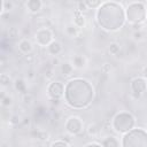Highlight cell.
<instances>
[{
  "label": "cell",
  "mask_w": 147,
  "mask_h": 147,
  "mask_svg": "<svg viewBox=\"0 0 147 147\" xmlns=\"http://www.w3.org/2000/svg\"><path fill=\"white\" fill-rule=\"evenodd\" d=\"M64 101L74 109L88 107L94 99V87L84 78H72L64 85Z\"/></svg>",
  "instance_id": "obj_1"
},
{
  "label": "cell",
  "mask_w": 147,
  "mask_h": 147,
  "mask_svg": "<svg viewBox=\"0 0 147 147\" xmlns=\"http://www.w3.org/2000/svg\"><path fill=\"white\" fill-rule=\"evenodd\" d=\"M95 20L103 30L114 32L119 30L126 22L125 9L115 1H106L96 9Z\"/></svg>",
  "instance_id": "obj_2"
},
{
  "label": "cell",
  "mask_w": 147,
  "mask_h": 147,
  "mask_svg": "<svg viewBox=\"0 0 147 147\" xmlns=\"http://www.w3.org/2000/svg\"><path fill=\"white\" fill-rule=\"evenodd\" d=\"M136 117L129 111H119L111 119V129L121 134H124L136 127Z\"/></svg>",
  "instance_id": "obj_3"
},
{
  "label": "cell",
  "mask_w": 147,
  "mask_h": 147,
  "mask_svg": "<svg viewBox=\"0 0 147 147\" xmlns=\"http://www.w3.org/2000/svg\"><path fill=\"white\" fill-rule=\"evenodd\" d=\"M121 147H147V131L141 127H134L122 134Z\"/></svg>",
  "instance_id": "obj_4"
},
{
  "label": "cell",
  "mask_w": 147,
  "mask_h": 147,
  "mask_svg": "<svg viewBox=\"0 0 147 147\" xmlns=\"http://www.w3.org/2000/svg\"><path fill=\"white\" fill-rule=\"evenodd\" d=\"M125 17L130 24L144 23L146 17V2L133 1L127 5L125 8Z\"/></svg>",
  "instance_id": "obj_5"
},
{
  "label": "cell",
  "mask_w": 147,
  "mask_h": 147,
  "mask_svg": "<svg viewBox=\"0 0 147 147\" xmlns=\"http://www.w3.org/2000/svg\"><path fill=\"white\" fill-rule=\"evenodd\" d=\"M34 40L37 42V45L41 46V47H47L52 41H54V33L49 28H39L36 32H34Z\"/></svg>",
  "instance_id": "obj_6"
},
{
  "label": "cell",
  "mask_w": 147,
  "mask_h": 147,
  "mask_svg": "<svg viewBox=\"0 0 147 147\" xmlns=\"http://www.w3.org/2000/svg\"><path fill=\"white\" fill-rule=\"evenodd\" d=\"M64 129L68 134L70 136H77L84 129L83 119L78 116H70L64 122Z\"/></svg>",
  "instance_id": "obj_7"
},
{
  "label": "cell",
  "mask_w": 147,
  "mask_h": 147,
  "mask_svg": "<svg viewBox=\"0 0 147 147\" xmlns=\"http://www.w3.org/2000/svg\"><path fill=\"white\" fill-rule=\"evenodd\" d=\"M130 90L136 99H139L147 91V80L142 77H134L130 83Z\"/></svg>",
  "instance_id": "obj_8"
},
{
  "label": "cell",
  "mask_w": 147,
  "mask_h": 147,
  "mask_svg": "<svg viewBox=\"0 0 147 147\" xmlns=\"http://www.w3.org/2000/svg\"><path fill=\"white\" fill-rule=\"evenodd\" d=\"M47 95L51 100H60L64 96V84L57 80L51 82L47 85Z\"/></svg>",
  "instance_id": "obj_9"
},
{
  "label": "cell",
  "mask_w": 147,
  "mask_h": 147,
  "mask_svg": "<svg viewBox=\"0 0 147 147\" xmlns=\"http://www.w3.org/2000/svg\"><path fill=\"white\" fill-rule=\"evenodd\" d=\"M17 47H18V51L25 56V55H30L32 52H33V44L31 42L30 39L28 38H22L18 44H17Z\"/></svg>",
  "instance_id": "obj_10"
},
{
  "label": "cell",
  "mask_w": 147,
  "mask_h": 147,
  "mask_svg": "<svg viewBox=\"0 0 147 147\" xmlns=\"http://www.w3.org/2000/svg\"><path fill=\"white\" fill-rule=\"evenodd\" d=\"M44 3L41 0H28L25 2V7L26 9L31 13V14H37L41 10Z\"/></svg>",
  "instance_id": "obj_11"
},
{
  "label": "cell",
  "mask_w": 147,
  "mask_h": 147,
  "mask_svg": "<svg viewBox=\"0 0 147 147\" xmlns=\"http://www.w3.org/2000/svg\"><path fill=\"white\" fill-rule=\"evenodd\" d=\"M46 48H47L48 54H51L53 57L57 56V55H59V54H61V53H62V51H63V46H62V44H61L60 41H57V40L52 41V42H51Z\"/></svg>",
  "instance_id": "obj_12"
},
{
  "label": "cell",
  "mask_w": 147,
  "mask_h": 147,
  "mask_svg": "<svg viewBox=\"0 0 147 147\" xmlns=\"http://www.w3.org/2000/svg\"><path fill=\"white\" fill-rule=\"evenodd\" d=\"M101 145L103 147H121V140L115 136H108L102 139Z\"/></svg>",
  "instance_id": "obj_13"
},
{
  "label": "cell",
  "mask_w": 147,
  "mask_h": 147,
  "mask_svg": "<svg viewBox=\"0 0 147 147\" xmlns=\"http://www.w3.org/2000/svg\"><path fill=\"white\" fill-rule=\"evenodd\" d=\"M86 62H87L86 57L84 55H80V54H76L71 59V64L74 65L75 69H83V68H85Z\"/></svg>",
  "instance_id": "obj_14"
},
{
  "label": "cell",
  "mask_w": 147,
  "mask_h": 147,
  "mask_svg": "<svg viewBox=\"0 0 147 147\" xmlns=\"http://www.w3.org/2000/svg\"><path fill=\"white\" fill-rule=\"evenodd\" d=\"M74 25H76L78 29H83L85 25H86V17L82 14V13H79L77 9H76V11H75V16H74Z\"/></svg>",
  "instance_id": "obj_15"
},
{
  "label": "cell",
  "mask_w": 147,
  "mask_h": 147,
  "mask_svg": "<svg viewBox=\"0 0 147 147\" xmlns=\"http://www.w3.org/2000/svg\"><path fill=\"white\" fill-rule=\"evenodd\" d=\"M74 69L75 68L70 62H63V63L60 64V71L62 74V76H64V77H68V76L72 75Z\"/></svg>",
  "instance_id": "obj_16"
},
{
  "label": "cell",
  "mask_w": 147,
  "mask_h": 147,
  "mask_svg": "<svg viewBox=\"0 0 147 147\" xmlns=\"http://www.w3.org/2000/svg\"><path fill=\"white\" fill-rule=\"evenodd\" d=\"M14 88L21 94H24L28 92L26 91V83L23 78H16L14 80Z\"/></svg>",
  "instance_id": "obj_17"
},
{
  "label": "cell",
  "mask_w": 147,
  "mask_h": 147,
  "mask_svg": "<svg viewBox=\"0 0 147 147\" xmlns=\"http://www.w3.org/2000/svg\"><path fill=\"white\" fill-rule=\"evenodd\" d=\"M32 136H33V138H36L37 140H39L41 142L47 141L49 139V133L46 130H33Z\"/></svg>",
  "instance_id": "obj_18"
},
{
  "label": "cell",
  "mask_w": 147,
  "mask_h": 147,
  "mask_svg": "<svg viewBox=\"0 0 147 147\" xmlns=\"http://www.w3.org/2000/svg\"><path fill=\"white\" fill-rule=\"evenodd\" d=\"M64 31H65V34H67V36L72 37V38H74V37H77V36L79 34V29H78L76 25H74V23L67 24Z\"/></svg>",
  "instance_id": "obj_19"
},
{
  "label": "cell",
  "mask_w": 147,
  "mask_h": 147,
  "mask_svg": "<svg viewBox=\"0 0 147 147\" xmlns=\"http://www.w3.org/2000/svg\"><path fill=\"white\" fill-rule=\"evenodd\" d=\"M99 132H100V130H99L98 125L94 124V123L88 124L87 127H86V133H87V136L91 137V138H96V137L99 136Z\"/></svg>",
  "instance_id": "obj_20"
},
{
  "label": "cell",
  "mask_w": 147,
  "mask_h": 147,
  "mask_svg": "<svg viewBox=\"0 0 147 147\" xmlns=\"http://www.w3.org/2000/svg\"><path fill=\"white\" fill-rule=\"evenodd\" d=\"M13 103H14L13 96L9 94H5V92H2L1 93V106L5 108H9L13 106Z\"/></svg>",
  "instance_id": "obj_21"
},
{
  "label": "cell",
  "mask_w": 147,
  "mask_h": 147,
  "mask_svg": "<svg viewBox=\"0 0 147 147\" xmlns=\"http://www.w3.org/2000/svg\"><path fill=\"white\" fill-rule=\"evenodd\" d=\"M15 3L13 1H8V0H3L1 1V10H0V15H5L6 11H9L11 9H14Z\"/></svg>",
  "instance_id": "obj_22"
},
{
  "label": "cell",
  "mask_w": 147,
  "mask_h": 147,
  "mask_svg": "<svg viewBox=\"0 0 147 147\" xmlns=\"http://www.w3.org/2000/svg\"><path fill=\"white\" fill-rule=\"evenodd\" d=\"M11 84V77L7 72H1L0 74V85L2 87H8Z\"/></svg>",
  "instance_id": "obj_23"
},
{
  "label": "cell",
  "mask_w": 147,
  "mask_h": 147,
  "mask_svg": "<svg viewBox=\"0 0 147 147\" xmlns=\"http://www.w3.org/2000/svg\"><path fill=\"white\" fill-rule=\"evenodd\" d=\"M108 52L111 55H118L119 52H121V45L118 42H116V41L110 42L109 46H108Z\"/></svg>",
  "instance_id": "obj_24"
},
{
  "label": "cell",
  "mask_w": 147,
  "mask_h": 147,
  "mask_svg": "<svg viewBox=\"0 0 147 147\" xmlns=\"http://www.w3.org/2000/svg\"><path fill=\"white\" fill-rule=\"evenodd\" d=\"M22 101H23V103L25 106H31L33 103V101H34V98H33V95L31 93L26 92V93L22 94Z\"/></svg>",
  "instance_id": "obj_25"
},
{
  "label": "cell",
  "mask_w": 147,
  "mask_h": 147,
  "mask_svg": "<svg viewBox=\"0 0 147 147\" xmlns=\"http://www.w3.org/2000/svg\"><path fill=\"white\" fill-rule=\"evenodd\" d=\"M49 147H71L70 144L63 139H57V140H54L51 142Z\"/></svg>",
  "instance_id": "obj_26"
},
{
  "label": "cell",
  "mask_w": 147,
  "mask_h": 147,
  "mask_svg": "<svg viewBox=\"0 0 147 147\" xmlns=\"http://www.w3.org/2000/svg\"><path fill=\"white\" fill-rule=\"evenodd\" d=\"M85 3L88 7V9H98L102 5V1H100V0H86Z\"/></svg>",
  "instance_id": "obj_27"
},
{
  "label": "cell",
  "mask_w": 147,
  "mask_h": 147,
  "mask_svg": "<svg viewBox=\"0 0 147 147\" xmlns=\"http://www.w3.org/2000/svg\"><path fill=\"white\" fill-rule=\"evenodd\" d=\"M21 123H22V119H21V117H20L17 114H13V115L9 117V124L13 125V126H16V125H18V124H21Z\"/></svg>",
  "instance_id": "obj_28"
},
{
  "label": "cell",
  "mask_w": 147,
  "mask_h": 147,
  "mask_svg": "<svg viewBox=\"0 0 147 147\" xmlns=\"http://www.w3.org/2000/svg\"><path fill=\"white\" fill-rule=\"evenodd\" d=\"M145 34L142 31H132V40L134 42H138V41H141L144 39Z\"/></svg>",
  "instance_id": "obj_29"
},
{
  "label": "cell",
  "mask_w": 147,
  "mask_h": 147,
  "mask_svg": "<svg viewBox=\"0 0 147 147\" xmlns=\"http://www.w3.org/2000/svg\"><path fill=\"white\" fill-rule=\"evenodd\" d=\"M45 78L46 79H48V80H51V79H53V77H54V75H55V70H54V67H48V68H46L45 69Z\"/></svg>",
  "instance_id": "obj_30"
},
{
  "label": "cell",
  "mask_w": 147,
  "mask_h": 147,
  "mask_svg": "<svg viewBox=\"0 0 147 147\" xmlns=\"http://www.w3.org/2000/svg\"><path fill=\"white\" fill-rule=\"evenodd\" d=\"M17 37H18V29H17L16 26L9 28V30H8V38L15 39V38H17Z\"/></svg>",
  "instance_id": "obj_31"
},
{
  "label": "cell",
  "mask_w": 147,
  "mask_h": 147,
  "mask_svg": "<svg viewBox=\"0 0 147 147\" xmlns=\"http://www.w3.org/2000/svg\"><path fill=\"white\" fill-rule=\"evenodd\" d=\"M88 9V7L86 6V3H85V1H78L77 2V10L79 11V13H83V11H86Z\"/></svg>",
  "instance_id": "obj_32"
},
{
  "label": "cell",
  "mask_w": 147,
  "mask_h": 147,
  "mask_svg": "<svg viewBox=\"0 0 147 147\" xmlns=\"http://www.w3.org/2000/svg\"><path fill=\"white\" fill-rule=\"evenodd\" d=\"M110 70H111V65H110L109 63H103V64H102L101 71H102L103 74H108V72H110Z\"/></svg>",
  "instance_id": "obj_33"
},
{
  "label": "cell",
  "mask_w": 147,
  "mask_h": 147,
  "mask_svg": "<svg viewBox=\"0 0 147 147\" xmlns=\"http://www.w3.org/2000/svg\"><path fill=\"white\" fill-rule=\"evenodd\" d=\"M132 31H141L142 28V23H134V24H130Z\"/></svg>",
  "instance_id": "obj_34"
},
{
  "label": "cell",
  "mask_w": 147,
  "mask_h": 147,
  "mask_svg": "<svg viewBox=\"0 0 147 147\" xmlns=\"http://www.w3.org/2000/svg\"><path fill=\"white\" fill-rule=\"evenodd\" d=\"M51 65L52 67H56V65H59V64H61V62H60V59L57 57V56H55V57H53L52 59V61H51Z\"/></svg>",
  "instance_id": "obj_35"
},
{
  "label": "cell",
  "mask_w": 147,
  "mask_h": 147,
  "mask_svg": "<svg viewBox=\"0 0 147 147\" xmlns=\"http://www.w3.org/2000/svg\"><path fill=\"white\" fill-rule=\"evenodd\" d=\"M84 147H103L101 144H98V142H90L87 145H85Z\"/></svg>",
  "instance_id": "obj_36"
},
{
  "label": "cell",
  "mask_w": 147,
  "mask_h": 147,
  "mask_svg": "<svg viewBox=\"0 0 147 147\" xmlns=\"http://www.w3.org/2000/svg\"><path fill=\"white\" fill-rule=\"evenodd\" d=\"M141 77L147 80V65L144 67V69H142V71H141Z\"/></svg>",
  "instance_id": "obj_37"
},
{
  "label": "cell",
  "mask_w": 147,
  "mask_h": 147,
  "mask_svg": "<svg viewBox=\"0 0 147 147\" xmlns=\"http://www.w3.org/2000/svg\"><path fill=\"white\" fill-rule=\"evenodd\" d=\"M22 123H23L24 125H29V124H30V118H29V117H24V118L22 119Z\"/></svg>",
  "instance_id": "obj_38"
},
{
  "label": "cell",
  "mask_w": 147,
  "mask_h": 147,
  "mask_svg": "<svg viewBox=\"0 0 147 147\" xmlns=\"http://www.w3.org/2000/svg\"><path fill=\"white\" fill-rule=\"evenodd\" d=\"M34 77V74H33V70H29L28 71V78H30V79H32Z\"/></svg>",
  "instance_id": "obj_39"
},
{
  "label": "cell",
  "mask_w": 147,
  "mask_h": 147,
  "mask_svg": "<svg viewBox=\"0 0 147 147\" xmlns=\"http://www.w3.org/2000/svg\"><path fill=\"white\" fill-rule=\"evenodd\" d=\"M146 17H147V2H146Z\"/></svg>",
  "instance_id": "obj_40"
},
{
  "label": "cell",
  "mask_w": 147,
  "mask_h": 147,
  "mask_svg": "<svg viewBox=\"0 0 147 147\" xmlns=\"http://www.w3.org/2000/svg\"><path fill=\"white\" fill-rule=\"evenodd\" d=\"M145 130H146V131H147V123H146V127H145Z\"/></svg>",
  "instance_id": "obj_41"
},
{
  "label": "cell",
  "mask_w": 147,
  "mask_h": 147,
  "mask_svg": "<svg viewBox=\"0 0 147 147\" xmlns=\"http://www.w3.org/2000/svg\"><path fill=\"white\" fill-rule=\"evenodd\" d=\"M38 147H44V146H38Z\"/></svg>",
  "instance_id": "obj_42"
}]
</instances>
